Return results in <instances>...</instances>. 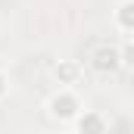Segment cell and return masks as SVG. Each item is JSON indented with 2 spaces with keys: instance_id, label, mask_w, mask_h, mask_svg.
I'll use <instances>...</instances> for the list:
<instances>
[{
  "instance_id": "obj_1",
  "label": "cell",
  "mask_w": 134,
  "mask_h": 134,
  "mask_svg": "<svg viewBox=\"0 0 134 134\" xmlns=\"http://www.w3.org/2000/svg\"><path fill=\"white\" fill-rule=\"evenodd\" d=\"M47 115L53 119V122H59V125H72L75 119H78V112L84 109V103L78 97V91L75 87H56L50 97H47Z\"/></svg>"
},
{
  "instance_id": "obj_2",
  "label": "cell",
  "mask_w": 134,
  "mask_h": 134,
  "mask_svg": "<svg viewBox=\"0 0 134 134\" xmlns=\"http://www.w3.org/2000/svg\"><path fill=\"white\" fill-rule=\"evenodd\" d=\"M87 66L94 69L97 75H103V78L115 75L119 69H125L122 47H119V44H97V47L91 50V59H87Z\"/></svg>"
},
{
  "instance_id": "obj_3",
  "label": "cell",
  "mask_w": 134,
  "mask_h": 134,
  "mask_svg": "<svg viewBox=\"0 0 134 134\" xmlns=\"http://www.w3.org/2000/svg\"><path fill=\"white\" fill-rule=\"evenodd\" d=\"M81 78H84V66H81L78 59H59V63L53 66V81H56V87H75V84H81Z\"/></svg>"
},
{
  "instance_id": "obj_4",
  "label": "cell",
  "mask_w": 134,
  "mask_h": 134,
  "mask_svg": "<svg viewBox=\"0 0 134 134\" xmlns=\"http://www.w3.org/2000/svg\"><path fill=\"white\" fill-rule=\"evenodd\" d=\"M72 128L81 131V134H100V131H109V119L100 109H81L78 119L72 122Z\"/></svg>"
},
{
  "instance_id": "obj_5",
  "label": "cell",
  "mask_w": 134,
  "mask_h": 134,
  "mask_svg": "<svg viewBox=\"0 0 134 134\" xmlns=\"http://www.w3.org/2000/svg\"><path fill=\"white\" fill-rule=\"evenodd\" d=\"M112 28L125 37H134V0H119L112 6Z\"/></svg>"
},
{
  "instance_id": "obj_6",
  "label": "cell",
  "mask_w": 134,
  "mask_h": 134,
  "mask_svg": "<svg viewBox=\"0 0 134 134\" xmlns=\"http://www.w3.org/2000/svg\"><path fill=\"white\" fill-rule=\"evenodd\" d=\"M9 94H13V84H9V75H6V72L0 69V103L6 100Z\"/></svg>"
},
{
  "instance_id": "obj_7",
  "label": "cell",
  "mask_w": 134,
  "mask_h": 134,
  "mask_svg": "<svg viewBox=\"0 0 134 134\" xmlns=\"http://www.w3.org/2000/svg\"><path fill=\"white\" fill-rule=\"evenodd\" d=\"M122 56H125V66H134V44H125L122 47Z\"/></svg>"
}]
</instances>
